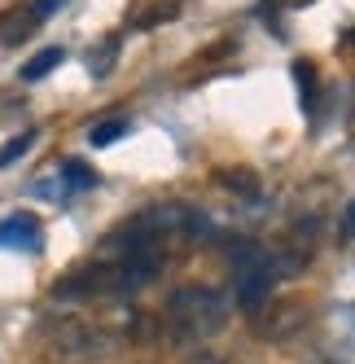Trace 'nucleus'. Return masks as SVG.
<instances>
[{"mask_svg":"<svg viewBox=\"0 0 355 364\" xmlns=\"http://www.w3.org/2000/svg\"><path fill=\"white\" fill-rule=\"evenodd\" d=\"M228 321V299L211 285H175L167 299V325L180 343H202Z\"/></svg>","mask_w":355,"mask_h":364,"instance_id":"1","label":"nucleus"},{"mask_svg":"<svg viewBox=\"0 0 355 364\" xmlns=\"http://www.w3.org/2000/svg\"><path fill=\"white\" fill-rule=\"evenodd\" d=\"M101 343H106V333H101L97 325H88V321H62L53 329V347L62 355H97Z\"/></svg>","mask_w":355,"mask_h":364,"instance_id":"2","label":"nucleus"},{"mask_svg":"<svg viewBox=\"0 0 355 364\" xmlns=\"http://www.w3.org/2000/svg\"><path fill=\"white\" fill-rule=\"evenodd\" d=\"M0 246H5V250H27V255H36V250L44 246L40 220L27 215V211H18V215H9V220H0Z\"/></svg>","mask_w":355,"mask_h":364,"instance_id":"3","label":"nucleus"},{"mask_svg":"<svg viewBox=\"0 0 355 364\" xmlns=\"http://www.w3.org/2000/svg\"><path fill=\"white\" fill-rule=\"evenodd\" d=\"M36 27H40V18L31 14V5H13L9 14H0V40H5V44L27 40Z\"/></svg>","mask_w":355,"mask_h":364,"instance_id":"4","label":"nucleus"},{"mask_svg":"<svg viewBox=\"0 0 355 364\" xmlns=\"http://www.w3.org/2000/svg\"><path fill=\"white\" fill-rule=\"evenodd\" d=\"M62 62H66V53H62V48H40V53H36L27 66H22V80H27V84H40L44 75H53Z\"/></svg>","mask_w":355,"mask_h":364,"instance_id":"5","label":"nucleus"},{"mask_svg":"<svg viewBox=\"0 0 355 364\" xmlns=\"http://www.w3.org/2000/svg\"><path fill=\"white\" fill-rule=\"evenodd\" d=\"M224 189H233V193H241V198H259V176L255 171H246V167H233V171H219L215 176Z\"/></svg>","mask_w":355,"mask_h":364,"instance_id":"6","label":"nucleus"},{"mask_svg":"<svg viewBox=\"0 0 355 364\" xmlns=\"http://www.w3.org/2000/svg\"><path fill=\"white\" fill-rule=\"evenodd\" d=\"M62 185L75 193V189H92L97 185V171L88 167V163H80V159H66L62 163Z\"/></svg>","mask_w":355,"mask_h":364,"instance_id":"7","label":"nucleus"},{"mask_svg":"<svg viewBox=\"0 0 355 364\" xmlns=\"http://www.w3.org/2000/svg\"><path fill=\"white\" fill-rule=\"evenodd\" d=\"M132 127H128V119H106V123H97L92 132H88V141L97 145V149H106V145H114V141H123Z\"/></svg>","mask_w":355,"mask_h":364,"instance_id":"8","label":"nucleus"},{"mask_svg":"<svg viewBox=\"0 0 355 364\" xmlns=\"http://www.w3.org/2000/svg\"><path fill=\"white\" fill-rule=\"evenodd\" d=\"M294 80H298V92H302V110H316V66L312 62H298L294 66Z\"/></svg>","mask_w":355,"mask_h":364,"instance_id":"9","label":"nucleus"},{"mask_svg":"<svg viewBox=\"0 0 355 364\" xmlns=\"http://www.w3.org/2000/svg\"><path fill=\"white\" fill-rule=\"evenodd\" d=\"M31 145H36V132H22V136H13L5 149H0V167H13V163L22 159V154L31 149Z\"/></svg>","mask_w":355,"mask_h":364,"instance_id":"10","label":"nucleus"},{"mask_svg":"<svg viewBox=\"0 0 355 364\" xmlns=\"http://www.w3.org/2000/svg\"><path fill=\"white\" fill-rule=\"evenodd\" d=\"M62 5H66V0H31V14H36V18L44 22V18H53V14H58Z\"/></svg>","mask_w":355,"mask_h":364,"instance_id":"11","label":"nucleus"},{"mask_svg":"<svg viewBox=\"0 0 355 364\" xmlns=\"http://www.w3.org/2000/svg\"><path fill=\"white\" fill-rule=\"evenodd\" d=\"M342 220H346V232H355V202H346V215Z\"/></svg>","mask_w":355,"mask_h":364,"instance_id":"12","label":"nucleus"},{"mask_svg":"<svg viewBox=\"0 0 355 364\" xmlns=\"http://www.w3.org/2000/svg\"><path fill=\"white\" fill-rule=\"evenodd\" d=\"M193 364H224V360H219V355H207V351H197V360H193Z\"/></svg>","mask_w":355,"mask_h":364,"instance_id":"13","label":"nucleus"}]
</instances>
